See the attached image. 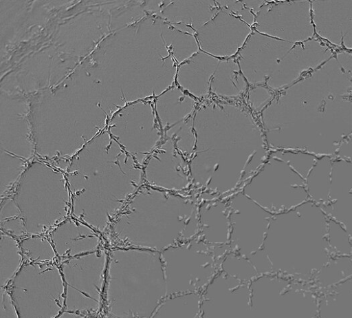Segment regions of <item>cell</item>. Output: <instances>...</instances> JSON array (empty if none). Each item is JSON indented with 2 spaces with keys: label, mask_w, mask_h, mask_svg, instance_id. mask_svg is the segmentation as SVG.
<instances>
[{
  "label": "cell",
  "mask_w": 352,
  "mask_h": 318,
  "mask_svg": "<svg viewBox=\"0 0 352 318\" xmlns=\"http://www.w3.org/2000/svg\"><path fill=\"white\" fill-rule=\"evenodd\" d=\"M317 160L299 151L274 153L241 192L273 215L290 211L310 200L307 180Z\"/></svg>",
  "instance_id": "277c9868"
},
{
  "label": "cell",
  "mask_w": 352,
  "mask_h": 318,
  "mask_svg": "<svg viewBox=\"0 0 352 318\" xmlns=\"http://www.w3.org/2000/svg\"><path fill=\"white\" fill-rule=\"evenodd\" d=\"M58 318H94V317H82V316L76 314V312L65 310L59 316Z\"/></svg>",
  "instance_id": "cb8c5ba5"
},
{
  "label": "cell",
  "mask_w": 352,
  "mask_h": 318,
  "mask_svg": "<svg viewBox=\"0 0 352 318\" xmlns=\"http://www.w3.org/2000/svg\"><path fill=\"white\" fill-rule=\"evenodd\" d=\"M250 284L221 270L201 294V318H252Z\"/></svg>",
  "instance_id": "30bf717a"
},
{
  "label": "cell",
  "mask_w": 352,
  "mask_h": 318,
  "mask_svg": "<svg viewBox=\"0 0 352 318\" xmlns=\"http://www.w3.org/2000/svg\"><path fill=\"white\" fill-rule=\"evenodd\" d=\"M318 318H352V277L319 296Z\"/></svg>",
  "instance_id": "5bb4252c"
},
{
  "label": "cell",
  "mask_w": 352,
  "mask_h": 318,
  "mask_svg": "<svg viewBox=\"0 0 352 318\" xmlns=\"http://www.w3.org/2000/svg\"><path fill=\"white\" fill-rule=\"evenodd\" d=\"M352 277V257L335 256L316 273L311 284L319 296Z\"/></svg>",
  "instance_id": "2e32d148"
},
{
  "label": "cell",
  "mask_w": 352,
  "mask_h": 318,
  "mask_svg": "<svg viewBox=\"0 0 352 318\" xmlns=\"http://www.w3.org/2000/svg\"><path fill=\"white\" fill-rule=\"evenodd\" d=\"M328 225L329 218L310 200L274 215L261 249L270 274L311 284L332 257Z\"/></svg>",
  "instance_id": "6da1fadb"
},
{
  "label": "cell",
  "mask_w": 352,
  "mask_h": 318,
  "mask_svg": "<svg viewBox=\"0 0 352 318\" xmlns=\"http://www.w3.org/2000/svg\"><path fill=\"white\" fill-rule=\"evenodd\" d=\"M250 288L252 318H318L319 295L311 284L267 274Z\"/></svg>",
  "instance_id": "8992f818"
},
{
  "label": "cell",
  "mask_w": 352,
  "mask_h": 318,
  "mask_svg": "<svg viewBox=\"0 0 352 318\" xmlns=\"http://www.w3.org/2000/svg\"><path fill=\"white\" fill-rule=\"evenodd\" d=\"M328 242L332 257L351 256V239L338 223L330 218L328 225Z\"/></svg>",
  "instance_id": "ffe728a7"
},
{
  "label": "cell",
  "mask_w": 352,
  "mask_h": 318,
  "mask_svg": "<svg viewBox=\"0 0 352 318\" xmlns=\"http://www.w3.org/2000/svg\"><path fill=\"white\" fill-rule=\"evenodd\" d=\"M11 301L10 295L8 293L2 295L1 318H17L15 314L16 311L14 310V305Z\"/></svg>",
  "instance_id": "603a6c76"
},
{
  "label": "cell",
  "mask_w": 352,
  "mask_h": 318,
  "mask_svg": "<svg viewBox=\"0 0 352 318\" xmlns=\"http://www.w3.org/2000/svg\"><path fill=\"white\" fill-rule=\"evenodd\" d=\"M106 257L91 253L71 259L63 266L65 310L94 312L100 306Z\"/></svg>",
  "instance_id": "ba28073f"
},
{
  "label": "cell",
  "mask_w": 352,
  "mask_h": 318,
  "mask_svg": "<svg viewBox=\"0 0 352 318\" xmlns=\"http://www.w3.org/2000/svg\"><path fill=\"white\" fill-rule=\"evenodd\" d=\"M36 243L35 246H33L32 243L29 240H25L23 242L21 245L23 254L26 256L27 258L30 259L31 261H45V260H50L54 256V253L47 242H40L39 246Z\"/></svg>",
  "instance_id": "44dd1931"
},
{
  "label": "cell",
  "mask_w": 352,
  "mask_h": 318,
  "mask_svg": "<svg viewBox=\"0 0 352 318\" xmlns=\"http://www.w3.org/2000/svg\"><path fill=\"white\" fill-rule=\"evenodd\" d=\"M221 271L248 283H250L260 276L248 258L232 251L225 257L221 265Z\"/></svg>",
  "instance_id": "ac0fdd59"
},
{
  "label": "cell",
  "mask_w": 352,
  "mask_h": 318,
  "mask_svg": "<svg viewBox=\"0 0 352 318\" xmlns=\"http://www.w3.org/2000/svg\"><path fill=\"white\" fill-rule=\"evenodd\" d=\"M151 318H201V294L167 296L157 307Z\"/></svg>",
  "instance_id": "9a60e30c"
},
{
  "label": "cell",
  "mask_w": 352,
  "mask_h": 318,
  "mask_svg": "<svg viewBox=\"0 0 352 318\" xmlns=\"http://www.w3.org/2000/svg\"><path fill=\"white\" fill-rule=\"evenodd\" d=\"M319 207L329 218L338 223L352 240L351 162L333 158L327 198Z\"/></svg>",
  "instance_id": "7c38bea8"
},
{
  "label": "cell",
  "mask_w": 352,
  "mask_h": 318,
  "mask_svg": "<svg viewBox=\"0 0 352 318\" xmlns=\"http://www.w3.org/2000/svg\"><path fill=\"white\" fill-rule=\"evenodd\" d=\"M195 194L145 187L129 213V242L162 252L199 235V205Z\"/></svg>",
  "instance_id": "7a4b0ae2"
},
{
  "label": "cell",
  "mask_w": 352,
  "mask_h": 318,
  "mask_svg": "<svg viewBox=\"0 0 352 318\" xmlns=\"http://www.w3.org/2000/svg\"><path fill=\"white\" fill-rule=\"evenodd\" d=\"M106 295L111 316L151 318L167 297L160 252L144 248L113 251Z\"/></svg>",
  "instance_id": "3957f363"
},
{
  "label": "cell",
  "mask_w": 352,
  "mask_h": 318,
  "mask_svg": "<svg viewBox=\"0 0 352 318\" xmlns=\"http://www.w3.org/2000/svg\"><path fill=\"white\" fill-rule=\"evenodd\" d=\"M230 251V246H214L197 237L160 252L167 296L201 294Z\"/></svg>",
  "instance_id": "5b68a950"
},
{
  "label": "cell",
  "mask_w": 352,
  "mask_h": 318,
  "mask_svg": "<svg viewBox=\"0 0 352 318\" xmlns=\"http://www.w3.org/2000/svg\"><path fill=\"white\" fill-rule=\"evenodd\" d=\"M230 251L249 258L259 251L274 215L240 191L228 199Z\"/></svg>",
  "instance_id": "9c48e42d"
},
{
  "label": "cell",
  "mask_w": 352,
  "mask_h": 318,
  "mask_svg": "<svg viewBox=\"0 0 352 318\" xmlns=\"http://www.w3.org/2000/svg\"><path fill=\"white\" fill-rule=\"evenodd\" d=\"M351 257H352V251H351Z\"/></svg>",
  "instance_id": "d4e9b609"
},
{
  "label": "cell",
  "mask_w": 352,
  "mask_h": 318,
  "mask_svg": "<svg viewBox=\"0 0 352 318\" xmlns=\"http://www.w3.org/2000/svg\"><path fill=\"white\" fill-rule=\"evenodd\" d=\"M335 158L352 163V133L342 142Z\"/></svg>",
  "instance_id": "7402d4cb"
},
{
  "label": "cell",
  "mask_w": 352,
  "mask_h": 318,
  "mask_svg": "<svg viewBox=\"0 0 352 318\" xmlns=\"http://www.w3.org/2000/svg\"><path fill=\"white\" fill-rule=\"evenodd\" d=\"M230 228L228 200H200L197 237L214 246H230Z\"/></svg>",
  "instance_id": "4fadbf2b"
},
{
  "label": "cell",
  "mask_w": 352,
  "mask_h": 318,
  "mask_svg": "<svg viewBox=\"0 0 352 318\" xmlns=\"http://www.w3.org/2000/svg\"><path fill=\"white\" fill-rule=\"evenodd\" d=\"M145 178L153 187L183 194H195L190 164L173 149L155 155L144 170Z\"/></svg>",
  "instance_id": "8fae6325"
},
{
  "label": "cell",
  "mask_w": 352,
  "mask_h": 318,
  "mask_svg": "<svg viewBox=\"0 0 352 318\" xmlns=\"http://www.w3.org/2000/svg\"><path fill=\"white\" fill-rule=\"evenodd\" d=\"M1 284L3 286L17 270L21 255L17 245L8 237H1Z\"/></svg>",
  "instance_id": "d6986e66"
},
{
  "label": "cell",
  "mask_w": 352,
  "mask_h": 318,
  "mask_svg": "<svg viewBox=\"0 0 352 318\" xmlns=\"http://www.w3.org/2000/svg\"><path fill=\"white\" fill-rule=\"evenodd\" d=\"M332 157L318 158L307 180L310 201L321 206L325 202L329 184Z\"/></svg>",
  "instance_id": "e0dca14e"
},
{
  "label": "cell",
  "mask_w": 352,
  "mask_h": 318,
  "mask_svg": "<svg viewBox=\"0 0 352 318\" xmlns=\"http://www.w3.org/2000/svg\"><path fill=\"white\" fill-rule=\"evenodd\" d=\"M10 290L19 318H54L65 306L63 281L53 266H23Z\"/></svg>",
  "instance_id": "52a82bcc"
}]
</instances>
